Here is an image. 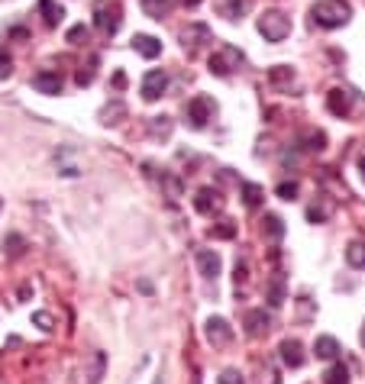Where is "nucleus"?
<instances>
[{"instance_id": "nucleus-1", "label": "nucleus", "mask_w": 365, "mask_h": 384, "mask_svg": "<svg viewBox=\"0 0 365 384\" xmlns=\"http://www.w3.org/2000/svg\"><path fill=\"white\" fill-rule=\"evenodd\" d=\"M352 17V3L349 0H317L310 7V20L320 29H336V26H346Z\"/></svg>"}, {"instance_id": "nucleus-2", "label": "nucleus", "mask_w": 365, "mask_h": 384, "mask_svg": "<svg viewBox=\"0 0 365 384\" xmlns=\"http://www.w3.org/2000/svg\"><path fill=\"white\" fill-rule=\"evenodd\" d=\"M243 62H246V55H243L236 45H227V42H223L220 49L210 55L207 68H210V75H217V78H229L239 65H243Z\"/></svg>"}, {"instance_id": "nucleus-3", "label": "nucleus", "mask_w": 365, "mask_h": 384, "mask_svg": "<svg viewBox=\"0 0 365 384\" xmlns=\"http://www.w3.org/2000/svg\"><path fill=\"white\" fill-rule=\"evenodd\" d=\"M259 33L269 42H285L291 36V20L281 10H265L262 17H259Z\"/></svg>"}, {"instance_id": "nucleus-4", "label": "nucleus", "mask_w": 365, "mask_h": 384, "mask_svg": "<svg viewBox=\"0 0 365 384\" xmlns=\"http://www.w3.org/2000/svg\"><path fill=\"white\" fill-rule=\"evenodd\" d=\"M213 113H217V104L207 97V94H197V97H191L185 107V120L191 129H204L207 123L213 120Z\"/></svg>"}, {"instance_id": "nucleus-5", "label": "nucleus", "mask_w": 365, "mask_h": 384, "mask_svg": "<svg viewBox=\"0 0 365 384\" xmlns=\"http://www.w3.org/2000/svg\"><path fill=\"white\" fill-rule=\"evenodd\" d=\"M123 23V7H120L117 0H101L97 7H94V26L101 29L103 36H113Z\"/></svg>"}, {"instance_id": "nucleus-6", "label": "nucleus", "mask_w": 365, "mask_h": 384, "mask_svg": "<svg viewBox=\"0 0 365 384\" xmlns=\"http://www.w3.org/2000/svg\"><path fill=\"white\" fill-rule=\"evenodd\" d=\"M165 87H169V75L162 71V68H152V71H145L143 75V84H139V94H143V101L155 104L165 94Z\"/></svg>"}, {"instance_id": "nucleus-7", "label": "nucleus", "mask_w": 365, "mask_h": 384, "mask_svg": "<svg viewBox=\"0 0 365 384\" xmlns=\"http://www.w3.org/2000/svg\"><path fill=\"white\" fill-rule=\"evenodd\" d=\"M207 42H213V33L207 23H191L185 33H181V45H185V52H191V55H194L201 45H207Z\"/></svg>"}, {"instance_id": "nucleus-8", "label": "nucleus", "mask_w": 365, "mask_h": 384, "mask_svg": "<svg viewBox=\"0 0 365 384\" xmlns=\"http://www.w3.org/2000/svg\"><path fill=\"white\" fill-rule=\"evenodd\" d=\"M204 333H207V343L217 346V349H220V346H229V343H233V326H229L223 317H210V320H207V323H204Z\"/></svg>"}, {"instance_id": "nucleus-9", "label": "nucleus", "mask_w": 365, "mask_h": 384, "mask_svg": "<svg viewBox=\"0 0 365 384\" xmlns=\"http://www.w3.org/2000/svg\"><path fill=\"white\" fill-rule=\"evenodd\" d=\"M194 207L197 213H204V217H213V213H220L223 210V194L217 187H201L194 197Z\"/></svg>"}, {"instance_id": "nucleus-10", "label": "nucleus", "mask_w": 365, "mask_h": 384, "mask_svg": "<svg viewBox=\"0 0 365 384\" xmlns=\"http://www.w3.org/2000/svg\"><path fill=\"white\" fill-rule=\"evenodd\" d=\"M327 107H330L333 117H349V110H352V91L349 87H333L327 94Z\"/></svg>"}, {"instance_id": "nucleus-11", "label": "nucleus", "mask_w": 365, "mask_h": 384, "mask_svg": "<svg viewBox=\"0 0 365 384\" xmlns=\"http://www.w3.org/2000/svg\"><path fill=\"white\" fill-rule=\"evenodd\" d=\"M197 268H201V275H204L207 281H217V278H220L223 262H220V255H217L213 249H201V252H197Z\"/></svg>"}, {"instance_id": "nucleus-12", "label": "nucleus", "mask_w": 365, "mask_h": 384, "mask_svg": "<svg viewBox=\"0 0 365 384\" xmlns=\"http://www.w3.org/2000/svg\"><path fill=\"white\" fill-rule=\"evenodd\" d=\"M269 329H272V317H269L265 310H249L246 313V333L252 336V339H262Z\"/></svg>"}, {"instance_id": "nucleus-13", "label": "nucleus", "mask_w": 365, "mask_h": 384, "mask_svg": "<svg viewBox=\"0 0 365 384\" xmlns=\"http://www.w3.org/2000/svg\"><path fill=\"white\" fill-rule=\"evenodd\" d=\"M278 355H281V362L288 368H301L304 365V346L297 343V339H285V343L278 346Z\"/></svg>"}, {"instance_id": "nucleus-14", "label": "nucleus", "mask_w": 365, "mask_h": 384, "mask_svg": "<svg viewBox=\"0 0 365 384\" xmlns=\"http://www.w3.org/2000/svg\"><path fill=\"white\" fill-rule=\"evenodd\" d=\"M103 371H107V352H94V355H91V368L81 371V381H78V384H101Z\"/></svg>"}, {"instance_id": "nucleus-15", "label": "nucleus", "mask_w": 365, "mask_h": 384, "mask_svg": "<svg viewBox=\"0 0 365 384\" xmlns=\"http://www.w3.org/2000/svg\"><path fill=\"white\" fill-rule=\"evenodd\" d=\"M252 7V0H217V13L227 20H243Z\"/></svg>"}, {"instance_id": "nucleus-16", "label": "nucleus", "mask_w": 365, "mask_h": 384, "mask_svg": "<svg viewBox=\"0 0 365 384\" xmlns=\"http://www.w3.org/2000/svg\"><path fill=\"white\" fill-rule=\"evenodd\" d=\"M33 87L39 94H62V75L59 71H39V75H33Z\"/></svg>"}, {"instance_id": "nucleus-17", "label": "nucleus", "mask_w": 365, "mask_h": 384, "mask_svg": "<svg viewBox=\"0 0 365 384\" xmlns=\"http://www.w3.org/2000/svg\"><path fill=\"white\" fill-rule=\"evenodd\" d=\"M133 49H136L143 59H159V55H162V42L155 39V36L136 33V36H133Z\"/></svg>"}, {"instance_id": "nucleus-18", "label": "nucleus", "mask_w": 365, "mask_h": 384, "mask_svg": "<svg viewBox=\"0 0 365 384\" xmlns=\"http://www.w3.org/2000/svg\"><path fill=\"white\" fill-rule=\"evenodd\" d=\"M262 236L269 243H281V236H285V220L278 213H265L262 217Z\"/></svg>"}, {"instance_id": "nucleus-19", "label": "nucleus", "mask_w": 365, "mask_h": 384, "mask_svg": "<svg viewBox=\"0 0 365 384\" xmlns=\"http://www.w3.org/2000/svg\"><path fill=\"white\" fill-rule=\"evenodd\" d=\"M39 13H43V23L49 26V29H55V26L65 20V7H59L55 0H39Z\"/></svg>"}, {"instance_id": "nucleus-20", "label": "nucleus", "mask_w": 365, "mask_h": 384, "mask_svg": "<svg viewBox=\"0 0 365 384\" xmlns=\"http://www.w3.org/2000/svg\"><path fill=\"white\" fill-rule=\"evenodd\" d=\"M314 355H317V359L333 362V359H336V355H340V343H336L333 336H317V343H314Z\"/></svg>"}, {"instance_id": "nucleus-21", "label": "nucleus", "mask_w": 365, "mask_h": 384, "mask_svg": "<svg viewBox=\"0 0 365 384\" xmlns=\"http://www.w3.org/2000/svg\"><path fill=\"white\" fill-rule=\"evenodd\" d=\"M330 213H333V204L327 201V197H320V201H314L307 207V220H310V223H327Z\"/></svg>"}, {"instance_id": "nucleus-22", "label": "nucleus", "mask_w": 365, "mask_h": 384, "mask_svg": "<svg viewBox=\"0 0 365 384\" xmlns=\"http://www.w3.org/2000/svg\"><path fill=\"white\" fill-rule=\"evenodd\" d=\"M243 201H246V207L249 210H255V207H262V201H265V187L262 184H243Z\"/></svg>"}, {"instance_id": "nucleus-23", "label": "nucleus", "mask_w": 365, "mask_h": 384, "mask_svg": "<svg viewBox=\"0 0 365 384\" xmlns=\"http://www.w3.org/2000/svg\"><path fill=\"white\" fill-rule=\"evenodd\" d=\"M169 10H171V0H143V13L152 20L169 17Z\"/></svg>"}, {"instance_id": "nucleus-24", "label": "nucleus", "mask_w": 365, "mask_h": 384, "mask_svg": "<svg viewBox=\"0 0 365 384\" xmlns=\"http://www.w3.org/2000/svg\"><path fill=\"white\" fill-rule=\"evenodd\" d=\"M269 81L278 84V87H291V84H294V71H291L288 65H275L272 71H269Z\"/></svg>"}, {"instance_id": "nucleus-25", "label": "nucleus", "mask_w": 365, "mask_h": 384, "mask_svg": "<svg viewBox=\"0 0 365 384\" xmlns=\"http://www.w3.org/2000/svg\"><path fill=\"white\" fill-rule=\"evenodd\" d=\"M346 262L352 268H365V243L362 239H356V243L346 246Z\"/></svg>"}, {"instance_id": "nucleus-26", "label": "nucleus", "mask_w": 365, "mask_h": 384, "mask_svg": "<svg viewBox=\"0 0 365 384\" xmlns=\"http://www.w3.org/2000/svg\"><path fill=\"white\" fill-rule=\"evenodd\" d=\"M323 381H327V384H349V368L343 365V362H333V365L327 368Z\"/></svg>"}, {"instance_id": "nucleus-27", "label": "nucleus", "mask_w": 365, "mask_h": 384, "mask_svg": "<svg viewBox=\"0 0 365 384\" xmlns=\"http://www.w3.org/2000/svg\"><path fill=\"white\" fill-rule=\"evenodd\" d=\"M285 304V278H275L272 284H269V307H281Z\"/></svg>"}, {"instance_id": "nucleus-28", "label": "nucleus", "mask_w": 365, "mask_h": 384, "mask_svg": "<svg viewBox=\"0 0 365 384\" xmlns=\"http://www.w3.org/2000/svg\"><path fill=\"white\" fill-rule=\"evenodd\" d=\"M210 236L213 239H233V236H236V223H233V220H220V223L210 226Z\"/></svg>"}, {"instance_id": "nucleus-29", "label": "nucleus", "mask_w": 365, "mask_h": 384, "mask_svg": "<svg viewBox=\"0 0 365 384\" xmlns=\"http://www.w3.org/2000/svg\"><path fill=\"white\" fill-rule=\"evenodd\" d=\"M23 249H26V239H23V236L10 233L7 239H3V252H7L10 259H17V255H23Z\"/></svg>"}, {"instance_id": "nucleus-30", "label": "nucleus", "mask_w": 365, "mask_h": 384, "mask_svg": "<svg viewBox=\"0 0 365 384\" xmlns=\"http://www.w3.org/2000/svg\"><path fill=\"white\" fill-rule=\"evenodd\" d=\"M149 129H152L155 139H169L171 136V120L169 117H152L149 120Z\"/></svg>"}, {"instance_id": "nucleus-31", "label": "nucleus", "mask_w": 365, "mask_h": 384, "mask_svg": "<svg viewBox=\"0 0 365 384\" xmlns=\"http://www.w3.org/2000/svg\"><path fill=\"white\" fill-rule=\"evenodd\" d=\"M304 149L307 152H323V149H327V133H320V129L307 133L304 136Z\"/></svg>"}, {"instance_id": "nucleus-32", "label": "nucleus", "mask_w": 365, "mask_h": 384, "mask_svg": "<svg viewBox=\"0 0 365 384\" xmlns=\"http://www.w3.org/2000/svg\"><path fill=\"white\" fill-rule=\"evenodd\" d=\"M87 39H91V29H87L85 23H78V26H71V29H69V42H71V45H85Z\"/></svg>"}, {"instance_id": "nucleus-33", "label": "nucleus", "mask_w": 365, "mask_h": 384, "mask_svg": "<svg viewBox=\"0 0 365 384\" xmlns=\"http://www.w3.org/2000/svg\"><path fill=\"white\" fill-rule=\"evenodd\" d=\"M275 194H278L281 201H294L297 197V181H281L278 187H275Z\"/></svg>"}, {"instance_id": "nucleus-34", "label": "nucleus", "mask_w": 365, "mask_h": 384, "mask_svg": "<svg viewBox=\"0 0 365 384\" xmlns=\"http://www.w3.org/2000/svg\"><path fill=\"white\" fill-rule=\"evenodd\" d=\"M246 281H249V265H246V262H236V271H233V284H236V291H239V287H246Z\"/></svg>"}, {"instance_id": "nucleus-35", "label": "nucleus", "mask_w": 365, "mask_h": 384, "mask_svg": "<svg viewBox=\"0 0 365 384\" xmlns=\"http://www.w3.org/2000/svg\"><path fill=\"white\" fill-rule=\"evenodd\" d=\"M94 81V65H87V68H81V71H78L75 75V84L78 87H87V84Z\"/></svg>"}, {"instance_id": "nucleus-36", "label": "nucleus", "mask_w": 365, "mask_h": 384, "mask_svg": "<svg viewBox=\"0 0 365 384\" xmlns=\"http://www.w3.org/2000/svg\"><path fill=\"white\" fill-rule=\"evenodd\" d=\"M217 384H246V381H243V375H239L236 368H227V371L220 375V381H217Z\"/></svg>"}, {"instance_id": "nucleus-37", "label": "nucleus", "mask_w": 365, "mask_h": 384, "mask_svg": "<svg viewBox=\"0 0 365 384\" xmlns=\"http://www.w3.org/2000/svg\"><path fill=\"white\" fill-rule=\"evenodd\" d=\"M36 323L43 326V329H52V320H49V313H36Z\"/></svg>"}, {"instance_id": "nucleus-38", "label": "nucleus", "mask_w": 365, "mask_h": 384, "mask_svg": "<svg viewBox=\"0 0 365 384\" xmlns=\"http://www.w3.org/2000/svg\"><path fill=\"white\" fill-rule=\"evenodd\" d=\"M0 68H3V71H10V55L3 49H0Z\"/></svg>"}, {"instance_id": "nucleus-39", "label": "nucleus", "mask_w": 365, "mask_h": 384, "mask_svg": "<svg viewBox=\"0 0 365 384\" xmlns=\"http://www.w3.org/2000/svg\"><path fill=\"white\" fill-rule=\"evenodd\" d=\"M359 171H362V178H365V155H359Z\"/></svg>"}, {"instance_id": "nucleus-40", "label": "nucleus", "mask_w": 365, "mask_h": 384, "mask_svg": "<svg viewBox=\"0 0 365 384\" xmlns=\"http://www.w3.org/2000/svg\"><path fill=\"white\" fill-rule=\"evenodd\" d=\"M181 3H185V7H197V3H201V0H181Z\"/></svg>"}, {"instance_id": "nucleus-41", "label": "nucleus", "mask_w": 365, "mask_h": 384, "mask_svg": "<svg viewBox=\"0 0 365 384\" xmlns=\"http://www.w3.org/2000/svg\"><path fill=\"white\" fill-rule=\"evenodd\" d=\"M362 346H365V329H362Z\"/></svg>"}, {"instance_id": "nucleus-42", "label": "nucleus", "mask_w": 365, "mask_h": 384, "mask_svg": "<svg viewBox=\"0 0 365 384\" xmlns=\"http://www.w3.org/2000/svg\"><path fill=\"white\" fill-rule=\"evenodd\" d=\"M155 384H162V378H159V381H155Z\"/></svg>"}]
</instances>
